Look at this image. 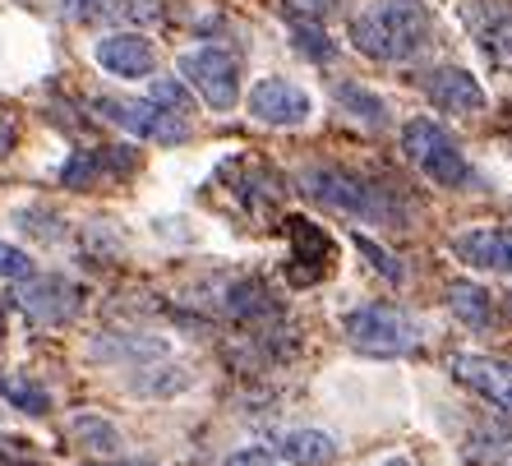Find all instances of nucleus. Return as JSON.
<instances>
[{
	"label": "nucleus",
	"instance_id": "f257e3e1",
	"mask_svg": "<svg viewBox=\"0 0 512 466\" xmlns=\"http://www.w3.org/2000/svg\"><path fill=\"white\" fill-rule=\"evenodd\" d=\"M346 37L360 56L383 60V65H406V60L425 56L434 42V14L425 0H365L351 14Z\"/></svg>",
	"mask_w": 512,
	"mask_h": 466
},
{
	"label": "nucleus",
	"instance_id": "f03ea898",
	"mask_svg": "<svg viewBox=\"0 0 512 466\" xmlns=\"http://www.w3.org/2000/svg\"><path fill=\"white\" fill-rule=\"evenodd\" d=\"M300 190L310 194L314 204L333 208V213L360 217V222H379V227H406V199L393 190V185H379L365 171L351 167H310L300 171Z\"/></svg>",
	"mask_w": 512,
	"mask_h": 466
},
{
	"label": "nucleus",
	"instance_id": "7ed1b4c3",
	"mask_svg": "<svg viewBox=\"0 0 512 466\" xmlns=\"http://www.w3.org/2000/svg\"><path fill=\"white\" fill-rule=\"evenodd\" d=\"M402 148H406V157L416 162L420 176L434 180V185H443V190H471V185H476V167L466 162L462 144L443 130L439 120H425V116L406 120L402 125Z\"/></svg>",
	"mask_w": 512,
	"mask_h": 466
},
{
	"label": "nucleus",
	"instance_id": "20e7f679",
	"mask_svg": "<svg viewBox=\"0 0 512 466\" xmlns=\"http://www.w3.org/2000/svg\"><path fill=\"white\" fill-rule=\"evenodd\" d=\"M342 333L365 356H406L420 347V323L397 305H360L342 319Z\"/></svg>",
	"mask_w": 512,
	"mask_h": 466
},
{
	"label": "nucleus",
	"instance_id": "39448f33",
	"mask_svg": "<svg viewBox=\"0 0 512 466\" xmlns=\"http://www.w3.org/2000/svg\"><path fill=\"white\" fill-rule=\"evenodd\" d=\"M180 84L208 102L213 111H231L240 102V60L222 47H194L176 60Z\"/></svg>",
	"mask_w": 512,
	"mask_h": 466
},
{
	"label": "nucleus",
	"instance_id": "423d86ee",
	"mask_svg": "<svg viewBox=\"0 0 512 466\" xmlns=\"http://www.w3.org/2000/svg\"><path fill=\"white\" fill-rule=\"evenodd\" d=\"M97 116L120 125V130L134 134V139H148V144H185V139H190V120L153 107L148 97H143V102H130V97H97Z\"/></svg>",
	"mask_w": 512,
	"mask_h": 466
},
{
	"label": "nucleus",
	"instance_id": "0eeeda50",
	"mask_svg": "<svg viewBox=\"0 0 512 466\" xmlns=\"http://www.w3.org/2000/svg\"><path fill=\"white\" fill-rule=\"evenodd\" d=\"M14 300H19V310L37 328H65V323H74L79 310H84V287L60 273H47V277H28L24 287L14 291Z\"/></svg>",
	"mask_w": 512,
	"mask_h": 466
},
{
	"label": "nucleus",
	"instance_id": "6e6552de",
	"mask_svg": "<svg viewBox=\"0 0 512 466\" xmlns=\"http://www.w3.org/2000/svg\"><path fill=\"white\" fill-rule=\"evenodd\" d=\"M250 116L263 125H277V130H296L314 116V97L291 79H259L250 88Z\"/></svg>",
	"mask_w": 512,
	"mask_h": 466
},
{
	"label": "nucleus",
	"instance_id": "1a4fd4ad",
	"mask_svg": "<svg viewBox=\"0 0 512 466\" xmlns=\"http://www.w3.org/2000/svg\"><path fill=\"white\" fill-rule=\"evenodd\" d=\"M448 370H453L457 383L476 388L480 397H489L494 407L512 416V360L480 356V351H457V356L448 360Z\"/></svg>",
	"mask_w": 512,
	"mask_h": 466
},
{
	"label": "nucleus",
	"instance_id": "9d476101",
	"mask_svg": "<svg viewBox=\"0 0 512 466\" xmlns=\"http://www.w3.org/2000/svg\"><path fill=\"white\" fill-rule=\"evenodd\" d=\"M93 56H97V65L107 74H116V79H153V70H157V47L143 33L97 37Z\"/></svg>",
	"mask_w": 512,
	"mask_h": 466
},
{
	"label": "nucleus",
	"instance_id": "9b49d317",
	"mask_svg": "<svg viewBox=\"0 0 512 466\" xmlns=\"http://www.w3.org/2000/svg\"><path fill=\"white\" fill-rule=\"evenodd\" d=\"M425 97L439 111H453V116H476L485 111V88L471 70L462 65H439V70L425 74Z\"/></svg>",
	"mask_w": 512,
	"mask_h": 466
},
{
	"label": "nucleus",
	"instance_id": "f8f14e48",
	"mask_svg": "<svg viewBox=\"0 0 512 466\" xmlns=\"http://www.w3.org/2000/svg\"><path fill=\"white\" fill-rule=\"evenodd\" d=\"M134 167H139V153H130V148H79L60 167V180L70 190H88V185H102L107 176H130Z\"/></svg>",
	"mask_w": 512,
	"mask_h": 466
},
{
	"label": "nucleus",
	"instance_id": "ddd939ff",
	"mask_svg": "<svg viewBox=\"0 0 512 466\" xmlns=\"http://www.w3.org/2000/svg\"><path fill=\"white\" fill-rule=\"evenodd\" d=\"M74 24H148L162 14V0H56Z\"/></svg>",
	"mask_w": 512,
	"mask_h": 466
},
{
	"label": "nucleus",
	"instance_id": "4468645a",
	"mask_svg": "<svg viewBox=\"0 0 512 466\" xmlns=\"http://www.w3.org/2000/svg\"><path fill=\"white\" fill-rule=\"evenodd\" d=\"M453 254L466 268L485 273H512V227H480L453 240Z\"/></svg>",
	"mask_w": 512,
	"mask_h": 466
},
{
	"label": "nucleus",
	"instance_id": "2eb2a0df",
	"mask_svg": "<svg viewBox=\"0 0 512 466\" xmlns=\"http://www.w3.org/2000/svg\"><path fill=\"white\" fill-rule=\"evenodd\" d=\"M277 457L291 466H333L337 462V439L323 430H291L277 439Z\"/></svg>",
	"mask_w": 512,
	"mask_h": 466
},
{
	"label": "nucleus",
	"instance_id": "dca6fc26",
	"mask_svg": "<svg viewBox=\"0 0 512 466\" xmlns=\"http://www.w3.org/2000/svg\"><path fill=\"white\" fill-rule=\"evenodd\" d=\"M93 356L102 360H130V365H139L143 370V360H162L167 356V342L162 337H97L93 342Z\"/></svg>",
	"mask_w": 512,
	"mask_h": 466
},
{
	"label": "nucleus",
	"instance_id": "f3484780",
	"mask_svg": "<svg viewBox=\"0 0 512 466\" xmlns=\"http://www.w3.org/2000/svg\"><path fill=\"white\" fill-rule=\"evenodd\" d=\"M333 97H337V107L351 111V116H356L360 125H370V130H383V125L393 120L388 102H383L379 93H370V88H360V84H337Z\"/></svg>",
	"mask_w": 512,
	"mask_h": 466
},
{
	"label": "nucleus",
	"instance_id": "a211bd4d",
	"mask_svg": "<svg viewBox=\"0 0 512 466\" xmlns=\"http://www.w3.org/2000/svg\"><path fill=\"white\" fill-rule=\"evenodd\" d=\"M70 439L79 443V448H88V453H102V457H116L120 443H125L116 425L102 420V416H74L70 420Z\"/></svg>",
	"mask_w": 512,
	"mask_h": 466
},
{
	"label": "nucleus",
	"instance_id": "6ab92c4d",
	"mask_svg": "<svg viewBox=\"0 0 512 466\" xmlns=\"http://www.w3.org/2000/svg\"><path fill=\"white\" fill-rule=\"evenodd\" d=\"M466 462L471 466H499L503 457H512V430L508 425H485L466 439Z\"/></svg>",
	"mask_w": 512,
	"mask_h": 466
},
{
	"label": "nucleus",
	"instance_id": "aec40b11",
	"mask_svg": "<svg viewBox=\"0 0 512 466\" xmlns=\"http://www.w3.org/2000/svg\"><path fill=\"white\" fill-rule=\"evenodd\" d=\"M0 397H5L10 407L28 411V416H47L51 411V393L42 383L24 379V374H0Z\"/></svg>",
	"mask_w": 512,
	"mask_h": 466
},
{
	"label": "nucleus",
	"instance_id": "412c9836",
	"mask_svg": "<svg viewBox=\"0 0 512 466\" xmlns=\"http://www.w3.org/2000/svg\"><path fill=\"white\" fill-rule=\"evenodd\" d=\"M448 305H453V314H462L471 328H485V323L494 319V300H489V291L476 287V282H453V287H448Z\"/></svg>",
	"mask_w": 512,
	"mask_h": 466
},
{
	"label": "nucleus",
	"instance_id": "4be33fe9",
	"mask_svg": "<svg viewBox=\"0 0 512 466\" xmlns=\"http://www.w3.org/2000/svg\"><path fill=\"white\" fill-rule=\"evenodd\" d=\"M480 51H485L489 65L512 70V14H499L494 24L480 28Z\"/></svg>",
	"mask_w": 512,
	"mask_h": 466
},
{
	"label": "nucleus",
	"instance_id": "5701e85b",
	"mask_svg": "<svg viewBox=\"0 0 512 466\" xmlns=\"http://www.w3.org/2000/svg\"><path fill=\"white\" fill-rule=\"evenodd\" d=\"M148 102H153V107H162V111H171V116H180V120L194 111V97H190V88L180 84V79H153Z\"/></svg>",
	"mask_w": 512,
	"mask_h": 466
},
{
	"label": "nucleus",
	"instance_id": "b1692460",
	"mask_svg": "<svg viewBox=\"0 0 512 466\" xmlns=\"http://www.w3.org/2000/svg\"><path fill=\"white\" fill-rule=\"evenodd\" d=\"M291 42H296L300 56H310V60H328V56H333V42H328V37H323V28H314V24H296V37H291Z\"/></svg>",
	"mask_w": 512,
	"mask_h": 466
},
{
	"label": "nucleus",
	"instance_id": "393cba45",
	"mask_svg": "<svg viewBox=\"0 0 512 466\" xmlns=\"http://www.w3.org/2000/svg\"><path fill=\"white\" fill-rule=\"evenodd\" d=\"M0 277H5V282H28V277H33V259H28L19 245H5V240H0Z\"/></svg>",
	"mask_w": 512,
	"mask_h": 466
},
{
	"label": "nucleus",
	"instance_id": "a878e982",
	"mask_svg": "<svg viewBox=\"0 0 512 466\" xmlns=\"http://www.w3.org/2000/svg\"><path fill=\"white\" fill-rule=\"evenodd\" d=\"M351 240H356V250H360V254H370V263L379 268L383 277H388V282H402V263H393V254L383 250V245H374V240H370V236H360V231H356Z\"/></svg>",
	"mask_w": 512,
	"mask_h": 466
},
{
	"label": "nucleus",
	"instance_id": "bb28decb",
	"mask_svg": "<svg viewBox=\"0 0 512 466\" xmlns=\"http://www.w3.org/2000/svg\"><path fill=\"white\" fill-rule=\"evenodd\" d=\"M227 466H273V457L263 453V448H245V453L227 457Z\"/></svg>",
	"mask_w": 512,
	"mask_h": 466
},
{
	"label": "nucleus",
	"instance_id": "cd10ccee",
	"mask_svg": "<svg viewBox=\"0 0 512 466\" xmlns=\"http://www.w3.org/2000/svg\"><path fill=\"white\" fill-rule=\"evenodd\" d=\"M14 139H19V134H14V125L5 116H0V157H10L14 153Z\"/></svg>",
	"mask_w": 512,
	"mask_h": 466
},
{
	"label": "nucleus",
	"instance_id": "c85d7f7f",
	"mask_svg": "<svg viewBox=\"0 0 512 466\" xmlns=\"http://www.w3.org/2000/svg\"><path fill=\"white\" fill-rule=\"evenodd\" d=\"M84 466H153V462H116V457H107V462H84Z\"/></svg>",
	"mask_w": 512,
	"mask_h": 466
},
{
	"label": "nucleus",
	"instance_id": "c756f323",
	"mask_svg": "<svg viewBox=\"0 0 512 466\" xmlns=\"http://www.w3.org/2000/svg\"><path fill=\"white\" fill-rule=\"evenodd\" d=\"M383 466H411V462H402V457H393V462H383Z\"/></svg>",
	"mask_w": 512,
	"mask_h": 466
},
{
	"label": "nucleus",
	"instance_id": "7c9ffc66",
	"mask_svg": "<svg viewBox=\"0 0 512 466\" xmlns=\"http://www.w3.org/2000/svg\"><path fill=\"white\" fill-rule=\"evenodd\" d=\"M0 333H5V319H0Z\"/></svg>",
	"mask_w": 512,
	"mask_h": 466
}]
</instances>
